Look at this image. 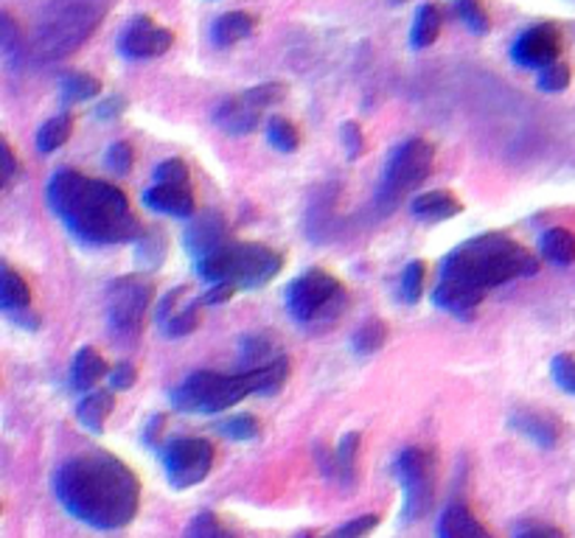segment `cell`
Returning <instances> with one entry per match:
<instances>
[{
  "instance_id": "277c9868",
  "label": "cell",
  "mask_w": 575,
  "mask_h": 538,
  "mask_svg": "<svg viewBox=\"0 0 575 538\" xmlns=\"http://www.w3.org/2000/svg\"><path fill=\"white\" fill-rule=\"evenodd\" d=\"M290 379V359L279 356L270 365L255 370H242L225 376V373L200 370L191 373L189 379L172 393V404L180 413L191 415H216L231 409L248 396H275Z\"/></svg>"
},
{
  "instance_id": "836d02e7",
  "label": "cell",
  "mask_w": 575,
  "mask_h": 538,
  "mask_svg": "<svg viewBox=\"0 0 575 538\" xmlns=\"http://www.w3.org/2000/svg\"><path fill=\"white\" fill-rule=\"evenodd\" d=\"M424 281H427V264L424 261H410L402 273V301L418 303L424 295Z\"/></svg>"
},
{
  "instance_id": "3957f363",
  "label": "cell",
  "mask_w": 575,
  "mask_h": 538,
  "mask_svg": "<svg viewBox=\"0 0 575 538\" xmlns=\"http://www.w3.org/2000/svg\"><path fill=\"white\" fill-rule=\"evenodd\" d=\"M539 273V258L505 233H483L452 250L441 264V281H455L486 295L494 286Z\"/></svg>"
},
{
  "instance_id": "603a6c76",
  "label": "cell",
  "mask_w": 575,
  "mask_h": 538,
  "mask_svg": "<svg viewBox=\"0 0 575 538\" xmlns=\"http://www.w3.org/2000/svg\"><path fill=\"white\" fill-rule=\"evenodd\" d=\"M110 373L108 362H104V356L99 354L95 348H82L77 354V359H73V367H71V382L77 390H93L95 385H99L104 376Z\"/></svg>"
},
{
  "instance_id": "7402d4cb",
  "label": "cell",
  "mask_w": 575,
  "mask_h": 538,
  "mask_svg": "<svg viewBox=\"0 0 575 538\" xmlns=\"http://www.w3.org/2000/svg\"><path fill=\"white\" fill-rule=\"evenodd\" d=\"M113 404H115V398L110 390L88 393V396H84L77 407L79 424H82L88 433L99 435L101 429H104V424H108L110 413H113Z\"/></svg>"
},
{
  "instance_id": "74e56055",
  "label": "cell",
  "mask_w": 575,
  "mask_h": 538,
  "mask_svg": "<svg viewBox=\"0 0 575 538\" xmlns=\"http://www.w3.org/2000/svg\"><path fill=\"white\" fill-rule=\"evenodd\" d=\"M536 84H539V90H545V93H562L569 84V68L564 65V62H553V65L542 68L539 77H536Z\"/></svg>"
},
{
  "instance_id": "f35d334b",
  "label": "cell",
  "mask_w": 575,
  "mask_h": 538,
  "mask_svg": "<svg viewBox=\"0 0 575 538\" xmlns=\"http://www.w3.org/2000/svg\"><path fill=\"white\" fill-rule=\"evenodd\" d=\"M104 163H108L110 172L119 174V177H124V174L132 172V163H135V152H132L130 143L119 141V143H113V146L108 149V154H104Z\"/></svg>"
},
{
  "instance_id": "b9f144b4",
  "label": "cell",
  "mask_w": 575,
  "mask_h": 538,
  "mask_svg": "<svg viewBox=\"0 0 575 538\" xmlns=\"http://www.w3.org/2000/svg\"><path fill=\"white\" fill-rule=\"evenodd\" d=\"M18 154H14L12 143L0 135V191L7 189L14 177H18Z\"/></svg>"
},
{
  "instance_id": "5b68a950",
  "label": "cell",
  "mask_w": 575,
  "mask_h": 538,
  "mask_svg": "<svg viewBox=\"0 0 575 538\" xmlns=\"http://www.w3.org/2000/svg\"><path fill=\"white\" fill-rule=\"evenodd\" d=\"M281 270H284V255L275 253L268 244L255 242H228L216 253L196 261L200 278L211 281V284H231L236 290H242V286L244 290H259V286L270 284Z\"/></svg>"
},
{
  "instance_id": "bcb514c9",
  "label": "cell",
  "mask_w": 575,
  "mask_h": 538,
  "mask_svg": "<svg viewBox=\"0 0 575 538\" xmlns=\"http://www.w3.org/2000/svg\"><path fill=\"white\" fill-rule=\"evenodd\" d=\"M124 110H127L124 95H110L108 101H101V104L95 106V115H99L101 121H113V119H119Z\"/></svg>"
},
{
  "instance_id": "f546056e",
  "label": "cell",
  "mask_w": 575,
  "mask_h": 538,
  "mask_svg": "<svg viewBox=\"0 0 575 538\" xmlns=\"http://www.w3.org/2000/svg\"><path fill=\"white\" fill-rule=\"evenodd\" d=\"M455 12L461 18V23L466 26L472 34H488L492 31V18L486 12V3L483 0H455Z\"/></svg>"
},
{
  "instance_id": "c3c4849f",
  "label": "cell",
  "mask_w": 575,
  "mask_h": 538,
  "mask_svg": "<svg viewBox=\"0 0 575 538\" xmlns=\"http://www.w3.org/2000/svg\"><path fill=\"white\" fill-rule=\"evenodd\" d=\"M233 295H236V286L214 284V286H211V290L205 292V295H202V303H205V306H220V303L231 301Z\"/></svg>"
},
{
  "instance_id": "8d00e7d4",
  "label": "cell",
  "mask_w": 575,
  "mask_h": 538,
  "mask_svg": "<svg viewBox=\"0 0 575 538\" xmlns=\"http://www.w3.org/2000/svg\"><path fill=\"white\" fill-rule=\"evenodd\" d=\"M154 183L161 185H191V172L180 158L163 160L161 166L154 169Z\"/></svg>"
},
{
  "instance_id": "4316f807",
  "label": "cell",
  "mask_w": 575,
  "mask_h": 538,
  "mask_svg": "<svg viewBox=\"0 0 575 538\" xmlns=\"http://www.w3.org/2000/svg\"><path fill=\"white\" fill-rule=\"evenodd\" d=\"M356 455H360V435L349 433L343 435V440L334 449V463L332 474L337 479H343V486H351L356 477Z\"/></svg>"
},
{
  "instance_id": "5bb4252c",
  "label": "cell",
  "mask_w": 575,
  "mask_h": 538,
  "mask_svg": "<svg viewBox=\"0 0 575 538\" xmlns=\"http://www.w3.org/2000/svg\"><path fill=\"white\" fill-rule=\"evenodd\" d=\"M31 308V286L23 275L14 270L9 261L0 258V312L9 314L12 319L23 323L26 328H34L37 319Z\"/></svg>"
},
{
  "instance_id": "52a82bcc",
  "label": "cell",
  "mask_w": 575,
  "mask_h": 538,
  "mask_svg": "<svg viewBox=\"0 0 575 538\" xmlns=\"http://www.w3.org/2000/svg\"><path fill=\"white\" fill-rule=\"evenodd\" d=\"M435 169V149L424 138H410L399 143L391 152L382 172L380 191H376V207L382 213H391L410 191H415Z\"/></svg>"
},
{
  "instance_id": "ba28073f",
  "label": "cell",
  "mask_w": 575,
  "mask_h": 538,
  "mask_svg": "<svg viewBox=\"0 0 575 538\" xmlns=\"http://www.w3.org/2000/svg\"><path fill=\"white\" fill-rule=\"evenodd\" d=\"M396 479L404 491V519L415 521L427 516L438 491V460L427 446H407L396 457Z\"/></svg>"
},
{
  "instance_id": "d590c367",
  "label": "cell",
  "mask_w": 575,
  "mask_h": 538,
  "mask_svg": "<svg viewBox=\"0 0 575 538\" xmlns=\"http://www.w3.org/2000/svg\"><path fill=\"white\" fill-rule=\"evenodd\" d=\"M200 303L202 301H194L189 303V306L178 308V312L163 323V332H167L169 337H185V334L194 332V328L200 326Z\"/></svg>"
},
{
  "instance_id": "f6af8a7d",
  "label": "cell",
  "mask_w": 575,
  "mask_h": 538,
  "mask_svg": "<svg viewBox=\"0 0 575 538\" xmlns=\"http://www.w3.org/2000/svg\"><path fill=\"white\" fill-rule=\"evenodd\" d=\"M108 376H110V387H113V390H127V387L135 385L138 370H135V365H130V362H121V365H115Z\"/></svg>"
},
{
  "instance_id": "e575fe53",
  "label": "cell",
  "mask_w": 575,
  "mask_h": 538,
  "mask_svg": "<svg viewBox=\"0 0 575 538\" xmlns=\"http://www.w3.org/2000/svg\"><path fill=\"white\" fill-rule=\"evenodd\" d=\"M279 351L268 337H244L242 339V359H248V370H255L261 365H270L279 359Z\"/></svg>"
},
{
  "instance_id": "681fc988",
  "label": "cell",
  "mask_w": 575,
  "mask_h": 538,
  "mask_svg": "<svg viewBox=\"0 0 575 538\" xmlns=\"http://www.w3.org/2000/svg\"><path fill=\"white\" fill-rule=\"evenodd\" d=\"M516 538H564V532L551 525H534L528 527V530H522Z\"/></svg>"
},
{
  "instance_id": "83f0119b",
  "label": "cell",
  "mask_w": 575,
  "mask_h": 538,
  "mask_svg": "<svg viewBox=\"0 0 575 538\" xmlns=\"http://www.w3.org/2000/svg\"><path fill=\"white\" fill-rule=\"evenodd\" d=\"M60 88L65 104H79V101L95 99L101 93V82L95 77H90V73H65L60 79Z\"/></svg>"
},
{
  "instance_id": "cb8c5ba5",
  "label": "cell",
  "mask_w": 575,
  "mask_h": 538,
  "mask_svg": "<svg viewBox=\"0 0 575 538\" xmlns=\"http://www.w3.org/2000/svg\"><path fill=\"white\" fill-rule=\"evenodd\" d=\"M441 26H444V12H441L435 3H424L418 7L413 20V29H410V42H413L415 51L430 48L441 34Z\"/></svg>"
},
{
  "instance_id": "7a4b0ae2",
  "label": "cell",
  "mask_w": 575,
  "mask_h": 538,
  "mask_svg": "<svg viewBox=\"0 0 575 538\" xmlns=\"http://www.w3.org/2000/svg\"><path fill=\"white\" fill-rule=\"evenodd\" d=\"M46 194L51 211L79 242L110 247L141 238V222L119 185L62 169L51 177Z\"/></svg>"
},
{
  "instance_id": "e0dca14e",
  "label": "cell",
  "mask_w": 575,
  "mask_h": 538,
  "mask_svg": "<svg viewBox=\"0 0 575 538\" xmlns=\"http://www.w3.org/2000/svg\"><path fill=\"white\" fill-rule=\"evenodd\" d=\"M511 426L516 433H522L525 438L534 440L542 449H553L562 433V424H558L553 415L539 413V409H519V413L511 415Z\"/></svg>"
},
{
  "instance_id": "ee69618b",
  "label": "cell",
  "mask_w": 575,
  "mask_h": 538,
  "mask_svg": "<svg viewBox=\"0 0 575 538\" xmlns=\"http://www.w3.org/2000/svg\"><path fill=\"white\" fill-rule=\"evenodd\" d=\"M340 135H343L345 152H349L351 160H356L362 152H365V138H362V130L356 121H345V124L340 126Z\"/></svg>"
},
{
  "instance_id": "44dd1931",
  "label": "cell",
  "mask_w": 575,
  "mask_h": 538,
  "mask_svg": "<svg viewBox=\"0 0 575 538\" xmlns=\"http://www.w3.org/2000/svg\"><path fill=\"white\" fill-rule=\"evenodd\" d=\"M255 31V18L250 12H228L211 26V42L216 48H231Z\"/></svg>"
},
{
  "instance_id": "ffe728a7",
  "label": "cell",
  "mask_w": 575,
  "mask_h": 538,
  "mask_svg": "<svg viewBox=\"0 0 575 538\" xmlns=\"http://www.w3.org/2000/svg\"><path fill=\"white\" fill-rule=\"evenodd\" d=\"M410 211H413L415 220L422 222H446L452 216H457L463 211V205L452 191H427V194L415 196L410 202Z\"/></svg>"
},
{
  "instance_id": "6da1fadb",
  "label": "cell",
  "mask_w": 575,
  "mask_h": 538,
  "mask_svg": "<svg viewBox=\"0 0 575 538\" xmlns=\"http://www.w3.org/2000/svg\"><path fill=\"white\" fill-rule=\"evenodd\" d=\"M54 494L73 519L95 530H121L141 508V479L121 457L90 449L62 463Z\"/></svg>"
},
{
  "instance_id": "1f68e13d",
  "label": "cell",
  "mask_w": 575,
  "mask_h": 538,
  "mask_svg": "<svg viewBox=\"0 0 575 538\" xmlns=\"http://www.w3.org/2000/svg\"><path fill=\"white\" fill-rule=\"evenodd\" d=\"M185 538H236V532L228 530L216 514L202 510V514H196L194 519H191V525L185 527Z\"/></svg>"
},
{
  "instance_id": "ab89813d",
  "label": "cell",
  "mask_w": 575,
  "mask_h": 538,
  "mask_svg": "<svg viewBox=\"0 0 575 538\" xmlns=\"http://www.w3.org/2000/svg\"><path fill=\"white\" fill-rule=\"evenodd\" d=\"M553 382L562 387L564 393H573L575 396V354H558L556 359L551 362Z\"/></svg>"
},
{
  "instance_id": "60d3db41",
  "label": "cell",
  "mask_w": 575,
  "mask_h": 538,
  "mask_svg": "<svg viewBox=\"0 0 575 538\" xmlns=\"http://www.w3.org/2000/svg\"><path fill=\"white\" fill-rule=\"evenodd\" d=\"M20 42H23V31H20L18 20L9 12H0V51H20Z\"/></svg>"
},
{
  "instance_id": "f907efd6",
  "label": "cell",
  "mask_w": 575,
  "mask_h": 538,
  "mask_svg": "<svg viewBox=\"0 0 575 538\" xmlns=\"http://www.w3.org/2000/svg\"><path fill=\"white\" fill-rule=\"evenodd\" d=\"M329 538H334V536H329Z\"/></svg>"
},
{
  "instance_id": "9c48e42d",
  "label": "cell",
  "mask_w": 575,
  "mask_h": 538,
  "mask_svg": "<svg viewBox=\"0 0 575 538\" xmlns=\"http://www.w3.org/2000/svg\"><path fill=\"white\" fill-rule=\"evenodd\" d=\"M286 88L281 82L259 84V88H250L244 93L231 95V99L222 101L214 110V121L231 135H248L259 126L264 110H270L273 104L284 101Z\"/></svg>"
},
{
  "instance_id": "4dcf8cb0",
  "label": "cell",
  "mask_w": 575,
  "mask_h": 538,
  "mask_svg": "<svg viewBox=\"0 0 575 538\" xmlns=\"http://www.w3.org/2000/svg\"><path fill=\"white\" fill-rule=\"evenodd\" d=\"M268 141L273 143L279 152L290 154L301 146V135H297V126L292 124L290 119H281V115H273L268 121Z\"/></svg>"
},
{
  "instance_id": "30bf717a",
  "label": "cell",
  "mask_w": 575,
  "mask_h": 538,
  "mask_svg": "<svg viewBox=\"0 0 575 538\" xmlns=\"http://www.w3.org/2000/svg\"><path fill=\"white\" fill-rule=\"evenodd\" d=\"M154 286L152 281L143 278V275H124V278L113 281L110 284V323H113L115 332L121 334H135L147 319L149 306H152Z\"/></svg>"
},
{
  "instance_id": "7dc6e473",
  "label": "cell",
  "mask_w": 575,
  "mask_h": 538,
  "mask_svg": "<svg viewBox=\"0 0 575 538\" xmlns=\"http://www.w3.org/2000/svg\"><path fill=\"white\" fill-rule=\"evenodd\" d=\"M183 292L185 290H174V292H169L167 297H163L161 303H158V306H154V323H167L169 317H172L174 312H178V303H180V297H183Z\"/></svg>"
},
{
  "instance_id": "4fadbf2b",
  "label": "cell",
  "mask_w": 575,
  "mask_h": 538,
  "mask_svg": "<svg viewBox=\"0 0 575 538\" xmlns=\"http://www.w3.org/2000/svg\"><path fill=\"white\" fill-rule=\"evenodd\" d=\"M172 45V31L158 26L152 18H147V14L130 20L119 37V51L124 53L127 60H154V57H163Z\"/></svg>"
},
{
  "instance_id": "484cf974",
  "label": "cell",
  "mask_w": 575,
  "mask_h": 538,
  "mask_svg": "<svg viewBox=\"0 0 575 538\" xmlns=\"http://www.w3.org/2000/svg\"><path fill=\"white\" fill-rule=\"evenodd\" d=\"M71 132H73V115L71 113L54 115V119H48L46 124L40 126V132H37V149H40L42 154L57 152L60 146H65Z\"/></svg>"
},
{
  "instance_id": "f1b7e54d",
  "label": "cell",
  "mask_w": 575,
  "mask_h": 538,
  "mask_svg": "<svg viewBox=\"0 0 575 538\" xmlns=\"http://www.w3.org/2000/svg\"><path fill=\"white\" fill-rule=\"evenodd\" d=\"M387 339V326L382 323V319H365L360 328H356L354 334V343H351V348H354V354L360 356H371L376 354V351L385 345Z\"/></svg>"
},
{
  "instance_id": "7c38bea8",
  "label": "cell",
  "mask_w": 575,
  "mask_h": 538,
  "mask_svg": "<svg viewBox=\"0 0 575 538\" xmlns=\"http://www.w3.org/2000/svg\"><path fill=\"white\" fill-rule=\"evenodd\" d=\"M558 53H562V31L551 23L522 31L511 45V60L528 71H542V68L553 65L558 62Z\"/></svg>"
},
{
  "instance_id": "d6a6232c",
  "label": "cell",
  "mask_w": 575,
  "mask_h": 538,
  "mask_svg": "<svg viewBox=\"0 0 575 538\" xmlns=\"http://www.w3.org/2000/svg\"><path fill=\"white\" fill-rule=\"evenodd\" d=\"M216 433L225 435V438L231 440H253L261 435V420L255 418V415H233V418L222 420L220 426H216Z\"/></svg>"
},
{
  "instance_id": "7bdbcfd3",
  "label": "cell",
  "mask_w": 575,
  "mask_h": 538,
  "mask_svg": "<svg viewBox=\"0 0 575 538\" xmlns=\"http://www.w3.org/2000/svg\"><path fill=\"white\" fill-rule=\"evenodd\" d=\"M380 525V516L376 514H365V516H356V519L345 521L337 532H332L334 538H365L374 527Z\"/></svg>"
},
{
  "instance_id": "d6986e66",
  "label": "cell",
  "mask_w": 575,
  "mask_h": 538,
  "mask_svg": "<svg viewBox=\"0 0 575 538\" xmlns=\"http://www.w3.org/2000/svg\"><path fill=\"white\" fill-rule=\"evenodd\" d=\"M438 538H494L466 505H450L438 521Z\"/></svg>"
},
{
  "instance_id": "d4e9b609",
  "label": "cell",
  "mask_w": 575,
  "mask_h": 538,
  "mask_svg": "<svg viewBox=\"0 0 575 538\" xmlns=\"http://www.w3.org/2000/svg\"><path fill=\"white\" fill-rule=\"evenodd\" d=\"M539 250L553 266L575 264V236L569 231H564V227H551V231L542 236Z\"/></svg>"
},
{
  "instance_id": "9a60e30c",
  "label": "cell",
  "mask_w": 575,
  "mask_h": 538,
  "mask_svg": "<svg viewBox=\"0 0 575 538\" xmlns=\"http://www.w3.org/2000/svg\"><path fill=\"white\" fill-rule=\"evenodd\" d=\"M228 242H231V238H228L225 216H222L220 211H202L200 216H194L191 225L185 227V247H189L191 255H196V261L216 253V250L225 247Z\"/></svg>"
},
{
  "instance_id": "8992f818",
  "label": "cell",
  "mask_w": 575,
  "mask_h": 538,
  "mask_svg": "<svg viewBox=\"0 0 575 538\" xmlns=\"http://www.w3.org/2000/svg\"><path fill=\"white\" fill-rule=\"evenodd\" d=\"M349 306L343 281L315 266L286 286V308L301 326L326 328Z\"/></svg>"
},
{
  "instance_id": "ac0fdd59",
  "label": "cell",
  "mask_w": 575,
  "mask_h": 538,
  "mask_svg": "<svg viewBox=\"0 0 575 538\" xmlns=\"http://www.w3.org/2000/svg\"><path fill=\"white\" fill-rule=\"evenodd\" d=\"M483 292H475L468 290V286H461L455 284V281H438V286H435L433 292V301L435 306L444 308V312L455 314V317H472L475 314V308L483 303Z\"/></svg>"
},
{
  "instance_id": "8fae6325",
  "label": "cell",
  "mask_w": 575,
  "mask_h": 538,
  "mask_svg": "<svg viewBox=\"0 0 575 538\" xmlns=\"http://www.w3.org/2000/svg\"><path fill=\"white\" fill-rule=\"evenodd\" d=\"M163 466L172 488H194L214 468V446L202 438H178L163 451Z\"/></svg>"
},
{
  "instance_id": "2e32d148",
  "label": "cell",
  "mask_w": 575,
  "mask_h": 538,
  "mask_svg": "<svg viewBox=\"0 0 575 538\" xmlns=\"http://www.w3.org/2000/svg\"><path fill=\"white\" fill-rule=\"evenodd\" d=\"M143 202H147V207H152V211L167 213V216H174V220H191L196 211L191 185L152 183V189L143 191Z\"/></svg>"
}]
</instances>
